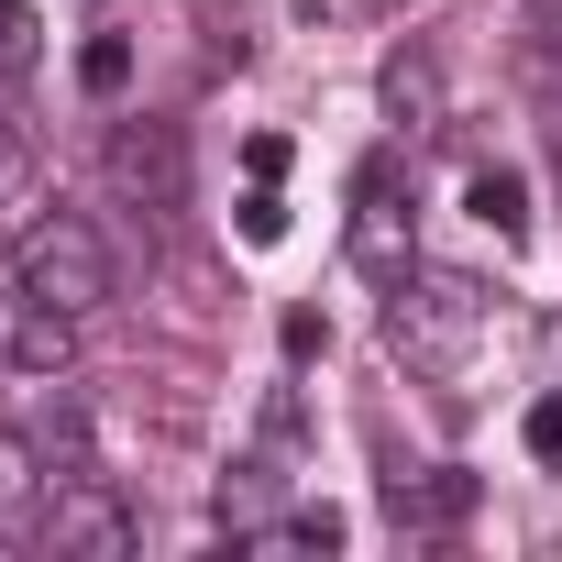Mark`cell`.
<instances>
[{"label": "cell", "mask_w": 562, "mask_h": 562, "mask_svg": "<svg viewBox=\"0 0 562 562\" xmlns=\"http://www.w3.org/2000/svg\"><path fill=\"white\" fill-rule=\"evenodd\" d=\"M276 485H288V474H276V463H232L221 474V529L243 540V529H265V507H276Z\"/></svg>", "instance_id": "4fadbf2b"}, {"label": "cell", "mask_w": 562, "mask_h": 562, "mask_svg": "<svg viewBox=\"0 0 562 562\" xmlns=\"http://www.w3.org/2000/svg\"><path fill=\"white\" fill-rule=\"evenodd\" d=\"M463 210H474L496 243H518V232H529V177H518V166H474V177H463Z\"/></svg>", "instance_id": "30bf717a"}, {"label": "cell", "mask_w": 562, "mask_h": 562, "mask_svg": "<svg viewBox=\"0 0 562 562\" xmlns=\"http://www.w3.org/2000/svg\"><path fill=\"white\" fill-rule=\"evenodd\" d=\"M243 551H342V507H299V518H265V529H243Z\"/></svg>", "instance_id": "7c38bea8"}, {"label": "cell", "mask_w": 562, "mask_h": 562, "mask_svg": "<svg viewBox=\"0 0 562 562\" xmlns=\"http://www.w3.org/2000/svg\"><path fill=\"white\" fill-rule=\"evenodd\" d=\"M34 452H45V474H89V463H100V452H89V408H78V386H45Z\"/></svg>", "instance_id": "9c48e42d"}, {"label": "cell", "mask_w": 562, "mask_h": 562, "mask_svg": "<svg viewBox=\"0 0 562 562\" xmlns=\"http://www.w3.org/2000/svg\"><path fill=\"white\" fill-rule=\"evenodd\" d=\"M463 507H474V474H463V463H441L430 485H397V518H408V529H452Z\"/></svg>", "instance_id": "8fae6325"}, {"label": "cell", "mask_w": 562, "mask_h": 562, "mask_svg": "<svg viewBox=\"0 0 562 562\" xmlns=\"http://www.w3.org/2000/svg\"><path fill=\"white\" fill-rule=\"evenodd\" d=\"M353 265L386 276V288L419 265V254H408V210H397V144L364 155V177H353Z\"/></svg>", "instance_id": "5b68a950"}, {"label": "cell", "mask_w": 562, "mask_h": 562, "mask_svg": "<svg viewBox=\"0 0 562 562\" xmlns=\"http://www.w3.org/2000/svg\"><path fill=\"white\" fill-rule=\"evenodd\" d=\"M496 299H485V276L463 265H408L397 276V299H386V342L408 353V375H463L474 342H485Z\"/></svg>", "instance_id": "6da1fadb"}, {"label": "cell", "mask_w": 562, "mask_h": 562, "mask_svg": "<svg viewBox=\"0 0 562 562\" xmlns=\"http://www.w3.org/2000/svg\"><path fill=\"white\" fill-rule=\"evenodd\" d=\"M276 342H288V364H321V353H331V321H321V310H288Z\"/></svg>", "instance_id": "d6986e66"}, {"label": "cell", "mask_w": 562, "mask_h": 562, "mask_svg": "<svg viewBox=\"0 0 562 562\" xmlns=\"http://www.w3.org/2000/svg\"><path fill=\"white\" fill-rule=\"evenodd\" d=\"M45 551H78V562H122V551H144V507L122 496V474H56L45 485V529H34Z\"/></svg>", "instance_id": "3957f363"}, {"label": "cell", "mask_w": 562, "mask_h": 562, "mask_svg": "<svg viewBox=\"0 0 562 562\" xmlns=\"http://www.w3.org/2000/svg\"><path fill=\"white\" fill-rule=\"evenodd\" d=\"M34 67H45V23L23 12V0H0V100H12Z\"/></svg>", "instance_id": "5bb4252c"}, {"label": "cell", "mask_w": 562, "mask_h": 562, "mask_svg": "<svg viewBox=\"0 0 562 562\" xmlns=\"http://www.w3.org/2000/svg\"><path fill=\"white\" fill-rule=\"evenodd\" d=\"M34 177H45V166H34V133L0 111V210H34Z\"/></svg>", "instance_id": "2e32d148"}, {"label": "cell", "mask_w": 562, "mask_h": 562, "mask_svg": "<svg viewBox=\"0 0 562 562\" xmlns=\"http://www.w3.org/2000/svg\"><path fill=\"white\" fill-rule=\"evenodd\" d=\"M67 353H78V321L45 310L12 276V288H0V364H12V375H67Z\"/></svg>", "instance_id": "8992f818"}, {"label": "cell", "mask_w": 562, "mask_h": 562, "mask_svg": "<svg viewBox=\"0 0 562 562\" xmlns=\"http://www.w3.org/2000/svg\"><path fill=\"white\" fill-rule=\"evenodd\" d=\"M111 188L144 210V221H177L188 210V144H177V122H111Z\"/></svg>", "instance_id": "277c9868"}, {"label": "cell", "mask_w": 562, "mask_h": 562, "mask_svg": "<svg viewBox=\"0 0 562 562\" xmlns=\"http://www.w3.org/2000/svg\"><path fill=\"white\" fill-rule=\"evenodd\" d=\"M243 243H288V199H276V177H254V199H243Z\"/></svg>", "instance_id": "ac0fdd59"}, {"label": "cell", "mask_w": 562, "mask_h": 562, "mask_svg": "<svg viewBox=\"0 0 562 562\" xmlns=\"http://www.w3.org/2000/svg\"><path fill=\"white\" fill-rule=\"evenodd\" d=\"M518 441H529V463H562V386H540V397H529Z\"/></svg>", "instance_id": "e0dca14e"}, {"label": "cell", "mask_w": 562, "mask_h": 562, "mask_svg": "<svg viewBox=\"0 0 562 562\" xmlns=\"http://www.w3.org/2000/svg\"><path fill=\"white\" fill-rule=\"evenodd\" d=\"M12 276H23L45 310H67V321H89V310L122 299V254H111V232L89 210H34L12 232Z\"/></svg>", "instance_id": "7a4b0ae2"}, {"label": "cell", "mask_w": 562, "mask_h": 562, "mask_svg": "<svg viewBox=\"0 0 562 562\" xmlns=\"http://www.w3.org/2000/svg\"><path fill=\"white\" fill-rule=\"evenodd\" d=\"M45 452H34V430H0V540H34L45 529Z\"/></svg>", "instance_id": "ba28073f"}, {"label": "cell", "mask_w": 562, "mask_h": 562, "mask_svg": "<svg viewBox=\"0 0 562 562\" xmlns=\"http://www.w3.org/2000/svg\"><path fill=\"white\" fill-rule=\"evenodd\" d=\"M78 89H89V100H122V89H133V34H89V45H78Z\"/></svg>", "instance_id": "9a60e30c"}, {"label": "cell", "mask_w": 562, "mask_h": 562, "mask_svg": "<svg viewBox=\"0 0 562 562\" xmlns=\"http://www.w3.org/2000/svg\"><path fill=\"white\" fill-rule=\"evenodd\" d=\"M375 100H386L397 133H441V56H430V45H397L386 78H375Z\"/></svg>", "instance_id": "52a82bcc"}]
</instances>
